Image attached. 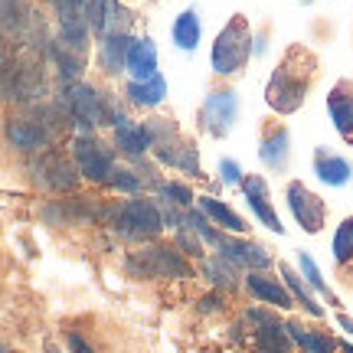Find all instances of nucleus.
<instances>
[{"label": "nucleus", "instance_id": "423d86ee", "mask_svg": "<svg viewBox=\"0 0 353 353\" xmlns=\"http://www.w3.org/2000/svg\"><path fill=\"white\" fill-rule=\"evenodd\" d=\"M285 203H288L294 223H298L307 236L324 232V226H327V203L321 200L304 180H291L288 187H285Z\"/></svg>", "mask_w": 353, "mask_h": 353}, {"label": "nucleus", "instance_id": "2f4dec72", "mask_svg": "<svg viewBox=\"0 0 353 353\" xmlns=\"http://www.w3.org/2000/svg\"><path fill=\"white\" fill-rule=\"evenodd\" d=\"M112 3L114 0H85L88 30H92V33H99V39L105 37V30H108V13H112Z\"/></svg>", "mask_w": 353, "mask_h": 353}, {"label": "nucleus", "instance_id": "c756f323", "mask_svg": "<svg viewBox=\"0 0 353 353\" xmlns=\"http://www.w3.org/2000/svg\"><path fill=\"white\" fill-rule=\"evenodd\" d=\"M298 272H301V278L314 288L317 298H324L327 304H334V307H341V298L334 294V288H330L327 281H324V275H321V268H317V262L311 259L307 252H298Z\"/></svg>", "mask_w": 353, "mask_h": 353}, {"label": "nucleus", "instance_id": "79ce46f5", "mask_svg": "<svg viewBox=\"0 0 353 353\" xmlns=\"http://www.w3.org/2000/svg\"><path fill=\"white\" fill-rule=\"evenodd\" d=\"M0 353H13V350H0Z\"/></svg>", "mask_w": 353, "mask_h": 353}, {"label": "nucleus", "instance_id": "f03ea898", "mask_svg": "<svg viewBox=\"0 0 353 353\" xmlns=\"http://www.w3.org/2000/svg\"><path fill=\"white\" fill-rule=\"evenodd\" d=\"M252 56H255V39L249 17L245 13H232L229 23L219 30V37L213 43L210 65H213L216 76H239V72H245Z\"/></svg>", "mask_w": 353, "mask_h": 353}, {"label": "nucleus", "instance_id": "bb28decb", "mask_svg": "<svg viewBox=\"0 0 353 353\" xmlns=\"http://www.w3.org/2000/svg\"><path fill=\"white\" fill-rule=\"evenodd\" d=\"M330 255H334V268L350 278L353 275V216H347L337 226L334 242H330Z\"/></svg>", "mask_w": 353, "mask_h": 353}, {"label": "nucleus", "instance_id": "473e14b6", "mask_svg": "<svg viewBox=\"0 0 353 353\" xmlns=\"http://www.w3.org/2000/svg\"><path fill=\"white\" fill-rule=\"evenodd\" d=\"M52 59H56V65H59V72H63L65 82H76L79 72H82V56H76L72 50H65L63 43H56V46H52Z\"/></svg>", "mask_w": 353, "mask_h": 353}, {"label": "nucleus", "instance_id": "a19ab883", "mask_svg": "<svg viewBox=\"0 0 353 353\" xmlns=\"http://www.w3.org/2000/svg\"><path fill=\"white\" fill-rule=\"evenodd\" d=\"M341 343V353H353V343L350 341H337Z\"/></svg>", "mask_w": 353, "mask_h": 353}, {"label": "nucleus", "instance_id": "c9c22d12", "mask_svg": "<svg viewBox=\"0 0 353 353\" xmlns=\"http://www.w3.org/2000/svg\"><path fill=\"white\" fill-rule=\"evenodd\" d=\"M108 183H112L114 190H125V193H138L141 190V180L134 170H128V167H114L112 176H108Z\"/></svg>", "mask_w": 353, "mask_h": 353}, {"label": "nucleus", "instance_id": "7ed1b4c3", "mask_svg": "<svg viewBox=\"0 0 353 353\" xmlns=\"http://www.w3.org/2000/svg\"><path fill=\"white\" fill-rule=\"evenodd\" d=\"M105 216H108V226H114L125 239H154L167 226L164 213L151 200L114 203V206H105Z\"/></svg>", "mask_w": 353, "mask_h": 353}, {"label": "nucleus", "instance_id": "c85d7f7f", "mask_svg": "<svg viewBox=\"0 0 353 353\" xmlns=\"http://www.w3.org/2000/svg\"><path fill=\"white\" fill-rule=\"evenodd\" d=\"M125 95H128V101H134L141 108H157L167 95V82H164V76L157 72V76L144 79V82H128Z\"/></svg>", "mask_w": 353, "mask_h": 353}, {"label": "nucleus", "instance_id": "39448f33", "mask_svg": "<svg viewBox=\"0 0 353 353\" xmlns=\"http://www.w3.org/2000/svg\"><path fill=\"white\" fill-rule=\"evenodd\" d=\"M59 105H63V112L69 114V121H72L82 134H92V131L99 125H105L108 114H112L105 108V101H101L99 92L92 85H85V82H65Z\"/></svg>", "mask_w": 353, "mask_h": 353}, {"label": "nucleus", "instance_id": "5701e85b", "mask_svg": "<svg viewBox=\"0 0 353 353\" xmlns=\"http://www.w3.org/2000/svg\"><path fill=\"white\" fill-rule=\"evenodd\" d=\"M200 210L210 216V223L219 226L223 232H232V236H249V223H245V216H239L229 203L216 200V196H203Z\"/></svg>", "mask_w": 353, "mask_h": 353}, {"label": "nucleus", "instance_id": "f257e3e1", "mask_svg": "<svg viewBox=\"0 0 353 353\" xmlns=\"http://www.w3.org/2000/svg\"><path fill=\"white\" fill-rule=\"evenodd\" d=\"M317 76H321V59L311 46L304 43H291L288 50L281 52L278 65L272 69V76L265 82V101L268 108L285 118L304 108V101L311 95Z\"/></svg>", "mask_w": 353, "mask_h": 353}, {"label": "nucleus", "instance_id": "0eeeda50", "mask_svg": "<svg viewBox=\"0 0 353 353\" xmlns=\"http://www.w3.org/2000/svg\"><path fill=\"white\" fill-rule=\"evenodd\" d=\"M239 95L232 88H213L200 105V128L210 138H226L239 121Z\"/></svg>", "mask_w": 353, "mask_h": 353}, {"label": "nucleus", "instance_id": "b1692460", "mask_svg": "<svg viewBox=\"0 0 353 353\" xmlns=\"http://www.w3.org/2000/svg\"><path fill=\"white\" fill-rule=\"evenodd\" d=\"M203 272H206V278L213 281L216 291H236L242 285V268L236 262H229L226 255H206L203 259Z\"/></svg>", "mask_w": 353, "mask_h": 353}, {"label": "nucleus", "instance_id": "72a5a7b5", "mask_svg": "<svg viewBox=\"0 0 353 353\" xmlns=\"http://www.w3.org/2000/svg\"><path fill=\"white\" fill-rule=\"evenodd\" d=\"M161 196H164L170 206H180V210H190V203H193V190L187 183H176V180H167L161 183Z\"/></svg>", "mask_w": 353, "mask_h": 353}, {"label": "nucleus", "instance_id": "dca6fc26", "mask_svg": "<svg viewBox=\"0 0 353 353\" xmlns=\"http://www.w3.org/2000/svg\"><path fill=\"white\" fill-rule=\"evenodd\" d=\"M242 285L249 288L255 301L268 304V307H278V311H291L294 307V298L288 294L285 281L281 278H272L268 272H245L242 275Z\"/></svg>", "mask_w": 353, "mask_h": 353}, {"label": "nucleus", "instance_id": "7c9ffc66", "mask_svg": "<svg viewBox=\"0 0 353 353\" xmlns=\"http://www.w3.org/2000/svg\"><path fill=\"white\" fill-rule=\"evenodd\" d=\"M26 26L23 0H0V30L3 33H20Z\"/></svg>", "mask_w": 353, "mask_h": 353}, {"label": "nucleus", "instance_id": "6e6552de", "mask_svg": "<svg viewBox=\"0 0 353 353\" xmlns=\"http://www.w3.org/2000/svg\"><path fill=\"white\" fill-rule=\"evenodd\" d=\"M259 161L272 174H285L291 167V131L278 114H268L259 125Z\"/></svg>", "mask_w": 353, "mask_h": 353}, {"label": "nucleus", "instance_id": "20e7f679", "mask_svg": "<svg viewBox=\"0 0 353 353\" xmlns=\"http://www.w3.org/2000/svg\"><path fill=\"white\" fill-rule=\"evenodd\" d=\"M125 268L134 278H193V268L176 245H144L128 255Z\"/></svg>", "mask_w": 353, "mask_h": 353}, {"label": "nucleus", "instance_id": "4468645a", "mask_svg": "<svg viewBox=\"0 0 353 353\" xmlns=\"http://www.w3.org/2000/svg\"><path fill=\"white\" fill-rule=\"evenodd\" d=\"M56 128L59 125H52V121H39V118H30V114H13L7 121V141L20 151H37L52 138Z\"/></svg>", "mask_w": 353, "mask_h": 353}, {"label": "nucleus", "instance_id": "f3484780", "mask_svg": "<svg viewBox=\"0 0 353 353\" xmlns=\"http://www.w3.org/2000/svg\"><path fill=\"white\" fill-rule=\"evenodd\" d=\"M311 164H314V176L324 183V187L341 190V187H347V183L353 180V164L343 157V154L330 151V148H314Z\"/></svg>", "mask_w": 353, "mask_h": 353}, {"label": "nucleus", "instance_id": "f704fd0d", "mask_svg": "<svg viewBox=\"0 0 353 353\" xmlns=\"http://www.w3.org/2000/svg\"><path fill=\"white\" fill-rule=\"evenodd\" d=\"M176 249L183 255H193V259H206V249H203V239L193 232V229L180 226L176 229Z\"/></svg>", "mask_w": 353, "mask_h": 353}, {"label": "nucleus", "instance_id": "ea45409f", "mask_svg": "<svg viewBox=\"0 0 353 353\" xmlns=\"http://www.w3.org/2000/svg\"><path fill=\"white\" fill-rule=\"evenodd\" d=\"M337 327L347 330V334L353 337V317H350V314H337Z\"/></svg>", "mask_w": 353, "mask_h": 353}, {"label": "nucleus", "instance_id": "9d476101", "mask_svg": "<svg viewBox=\"0 0 353 353\" xmlns=\"http://www.w3.org/2000/svg\"><path fill=\"white\" fill-rule=\"evenodd\" d=\"M72 157H76L79 174L95 180V183H108V176L114 170V151L108 144H101L92 134H79L72 141Z\"/></svg>", "mask_w": 353, "mask_h": 353}, {"label": "nucleus", "instance_id": "f8f14e48", "mask_svg": "<svg viewBox=\"0 0 353 353\" xmlns=\"http://www.w3.org/2000/svg\"><path fill=\"white\" fill-rule=\"evenodd\" d=\"M216 252L226 255L229 262H236L245 272H268L272 268V249H265L262 242L249 239V236H232V232H223V239L216 242Z\"/></svg>", "mask_w": 353, "mask_h": 353}, {"label": "nucleus", "instance_id": "a211bd4d", "mask_svg": "<svg viewBox=\"0 0 353 353\" xmlns=\"http://www.w3.org/2000/svg\"><path fill=\"white\" fill-rule=\"evenodd\" d=\"M154 154H157V161L167 167H174L176 174H187V176H203L200 170V151L190 144V141H167V144H157L154 148Z\"/></svg>", "mask_w": 353, "mask_h": 353}, {"label": "nucleus", "instance_id": "ddd939ff", "mask_svg": "<svg viewBox=\"0 0 353 353\" xmlns=\"http://www.w3.org/2000/svg\"><path fill=\"white\" fill-rule=\"evenodd\" d=\"M242 196L249 203V210L255 213V219H259L268 232L285 236V226H281V219H278V213H275V203H272V193H268V183H265L262 174L242 176Z\"/></svg>", "mask_w": 353, "mask_h": 353}, {"label": "nucleus", "instance_id": "9b49d317", "mask_svg": "<svg viewBox=\"0 0 353 353\" xmlns=\"http://www.w3.org/2000/svg\"><path fill=\"white\" fill-rule=\"evenodd\" d=\"M245 321L252 324V341L259 353H291V337L285 321H278L272 311L265 307H249L245 311Z\"/></svg>", "mask_w": 353, "mask_h": 353}, {"label": "nucleus", "instance_id": "a878e982", "mask_svg": "<svg viewBox=\"0 0 353 353\" xmlns=\"http://www.w3.org/2000/svg\"><path fill=\"white\" fill-rule=\"evenodd\" d=\"M128 46H131V37L128 33H108L101 37L99 43V63L108 76H118L125 69V56H128Z\"/></svg>", "mask_w": 353, "mask_h": 353}, {"label": "nucleus", "instance_id": "4c0bfd02", "mask_svg": "<svg viewBox=\"0 0 353 353\" xmlns=\"http://www.w3.org/2000/svg\"><path fill=\"white\" fill-rule=\"evenodd\" d=\"M219 304H223V298H219V291H213V294L200 298V301H196V307H200L203 314H213V311H219Z\"/></svg>", "mask_w": 353, "mask_h": 353}, {"label": "nucleus", "instance_id": "58836bf2", "mask_svg": "<svg viewBox=\"0 0 353 353\" xmlns=\"http://www.w3.org/2000/svg\"><path fill=\"white\" fill-rule=\"evenodd\" d=\"M65 343H69V353H95L79 334H65Z\"/></svg>", "mask_w": 353, "mask_h": 353}, {"label": "nucleus", "instance_id": "e433bc0d", "mask_svg": "<svg viewBox=\"0 0 353 353\" xmlns=\"http://www.w3.org/2000/svg\"><path fill=\"white\" fill-rule=\"evenodd\" d=\"M242 167H239V161H232V157H223L219 161V180L226 183V187H242Z\"/></svg>", "mask_w": 353, "mask_h": 353}, {"label": "nucleus", "instance_id": "412c9836", "mask_svg": "<svg viewBox=\"0 0 353 353\" xmlns=\"http://www.w3.org/2000/svg\"><path fill=\"white\" fill-rule=\"evenodd\" d=\"M278 275H281V281H285V288H288V294L294 298V304H301L304 311H307L311 317H317V321H321V317L327 314V311H324V304L317 301L314 288H311V285L304 281L298 268H291L288 262H278Z\"/></svg>", "mask_w": 353, "mask_h": 353}, {"label": "nucleus", "instance_id": "aec40b11", "mask_svg": "<svg viewBox=\"0 0 353 353\" xmlns=\"http://www.w3.org/2000/svg\"><path fill=\"white\" fill-rule=\"evenodd\" d=\"M125 69L131 82H144V79L157 76V43L151 37H138L131 39L125 56Z\"/></svg>", "mask_w": 353, "mask_h": 353}, {"label": "nucleus", "instance_id": "393cba45", "mask_svg": "<svg viewBox=\"0 0 353 353\" xmlns=\"http://www.w3.org/2000/svg\"><path fill=\"white\" fill-rule=\"evenodd\" d=\"M285 327H288V337L304 353H341V343L337 337H330L324 330H307L301 321H285Z\"/></svg>", "mask_w": 353, "mask_h": 353}, {"label": "nucleus", "instance_id": "37998d69", "mask_svg": "<svg viewBox=\"0 0 353 353\" xmlns=\"http://www.w3.org/2000/svg\"><path fill=\"white\" fill-rule=\"evenodd\" d=\"M0 65H3V63H0Z\"/></svg>", "mask_w": 353, "mask_h": 353}, {"label": "nucleus", "instance_id": "cd10ccee", "mask_svg": "<svg viewBox=\"0 0 353 353\" xmlns=\"http://www.w3.org/2000/svg\"><path fill=\"white\" fill-rule=\"evenodd\" d=\"M200 33H203V26H200V17H196L193 7H187L183 13H176L174 26H170V37H174L176 50L193 52L196 50V43H200Z\"/></svg>", "mask_w": 353, "mask_h": 353}, {"label": "nucleus", "instance_id": "1a4fd4ad", "mask_svg": "<svg viewBox=\"0 0 353 353\" xmlns=\"http://www.w3.org/2000/svg\"><path fill=\"white\" fill-rule=\"evenodd\" d=\"M46 92L43 69L30 63H7L0 65V99L13 101H33Z\"/></svg>", "mask_w": 353, "mask_h": 353}, {"label": "nucleus", "instance_id": "2eb2a0df", "mask_svg": "<svg viewBox=\"0 0 353 353\" xmlns=\"http://www.w3.org/2000/svg\"><path fill=\"white\" fill-rule=\"evenodd\" d=\"M327 114L334 131L353 148V79L334 82V88L327 92Z\"/></svg>", "mask_w": 353, "mask_h": 353}, {"label": "nucleus", "instance_id": "6ab92c4d", "mask_svg": "<svg viewBox=\"0 0 353 353\" xmlns=\"http://www.w3.org/2000/svg\"><path fill=\"white\" fill-rule=\"evenodd\" d=\"M37 176L39 183H46L50 190H76L79 183V167L72 161H65L63 154H46V157H39L37 164Z\"/></svg>", "mask_w": 353, "mask_h": 353}, {"label": "nucleus", "instance_id": "4be33fe9", "mask_svg": "<svg viewBox=\"0 0 353 353\" xmlns=\"http://www.w3.org/2000/svg\"><path fill=\"white\" fill-rule=\"evenodd\" d=\"M112 125H114V144L121 148L125 154L131 157H141V154L151 148V134L144 125H134L128 114L121 112H112Z\"/></svg>", "mask_w": 353, "mask_h": 353}]
</instances>
